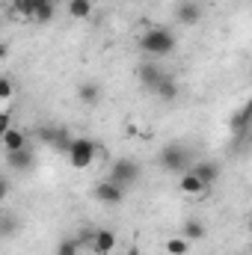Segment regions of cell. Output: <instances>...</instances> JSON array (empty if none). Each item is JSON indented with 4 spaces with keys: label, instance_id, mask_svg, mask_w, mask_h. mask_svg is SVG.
<instances>
[{
    "label": "cell",
    "instance_id": "20",
    "mask_svg": "<svg viewBox=\"0 0 252 255\" xmlns=\"http://www.w3.org/2000/svg\"><path fill=\"white\" fill-rule=\"evenodd\" d=\"M54 9H57V6H54V0H42V3H39V9H36V15H33V18H36V21H39V24H48V21H51V18H54Z\"/></svg>",
    "mask_w": 252,
    "mask_h": 255
},
{
    "label": "cell",
    "instance_id": "26",
    "mask_svg": "<svg viewBox=\"0 0 252 255\" xmlns=\"http://www.w3.org/2000/svg\"><path fill=\"white\" fill-rule=\"evenodd\" d=\"M250 232H252V220H250Z\"/></svg>",
    "mask_w": 252,
    "mask_h": 255
},
{
    "label": "cell",
    "instance_id": "12",
    "mask_svg": "<svg viewBox=\"0 0 252 255\" xmlns=\"http://www.w3.org/2000/svg\"><path fill=\"white\" fill-rule=\"evenodd\" d=\"M175 18H178V24L193 27V24H199V18H202V6H199V3H181L178 12H175Z\"/></svg>",
    "mask_w": 252,
    "mask_h": 255
},
{
    "label": "cell",
    "instance_id": "15",
    "mask_svg": "<svg viewBox=\"0 0 252 255\" xmlns=\"http://www.w3.org/2000/svg\"><path fill=\"white\" fill-rule=\"evenodd\" d=\"M154 92L169 104V101H175V98H178V80H175L172 74H163V80H160V86H157Z\"/></svg>",
    "mask_w": 252,
    "mask_h": 255
},
{
    "label": "cell",
    "instance_id": "19",
    "mask_svg": "<svg viewBox=\"0 0 252 255\" xmlns=\"http://www.w3.org/2000/svg\"><path fill=\"white\" fill-rule=\"evenodd\" d=\"M39 3H42V0H12V9H15L18 15L33 18V15H36V9H39Z\"/></svg>",
    "mask_w": 252,
    "mask_h": 255
},
{
    "label": "cell",
    "instance_id": "21",
    "mask_svg": "<svg viewBox=\"0 0 252 255\" xmlns=\"http://www.w3.org/2000/svg\"><path fill=\"white\" fill-rule=\"evenodd\" d=\"M77 241L74 238H65V241H60V247H57V255H77Z\"/></svg>",
    "mask_w": 252,
    "mask_h": 255
},
{
    "label": "cell",
    "instance_id": "6",
    "mask_svg": "<svg viewBox=\"0 0 252 255\" xmlns=\"http://www.w3.org/2000/svg\"><path fill=\"white\" fill-rule=\"evenodd\" d=\"M163 68L160 65H154V63H142L139 65V71H136V77H139V83H142V89H157L160 86V80H163Z\"/></svg>",
    "mask_w": 252,
    "mask_h": 255
},
{
    "label": "cell",
    "instance_id": "2",
    "mask_svg": "<svg viewBox=\"0 0 252 255\" xmlns=\"http://www.w3.org/2000/svg\"><path fill=\"white\" fill-rule=\"evenodd\" d=\"M157 163H160L166 172H181V175H184V172L190 169V148L178 145V142H172V145H166V148L160 151Z\"/></svg>",
    "mask_w": 252,
    "mask_h": 255
},
{
    "label": "cell",
    "instance_id": "18",
    "mask_svg": "<svg viewBox=\"0 0 252 255\" xmlns=\"http://www.w3.org/2000/svg\"><path fill=\"white\" fill-rule=\"evenodd\" d=\"M166 253L169 255H187L190 253V241L181 235V238H169L166 241Z\"/></svg>",
    "mask_w": 252,
    "mask_h": 255
},
{
    "label": "cell",
    "instance_id": "28",
    "mask_svg": "<svg viewBox=\"0 0 252 255\" xmlns=\"http://www.w3.org/2000/svg\"><path fill=\"white\" fill-rule=\"evenodd\" d=\"M250 253H252V250H250Z\"/></svg>",
    "mask_w": 252,
    "mask_h": 255
},
{
    "label": "cell",
    "instance_id": "27",
    "mask_svg": "<svg viewBox=\"0 0 252 255\" xmlns=\"http://www.w3.org/2000/svg\"><path fill=\"white\" fill-rule=\"evenodd\" d=\"M92 3H98V0H92Z\"/></svg>",
    "mask_w": 252,
    "mask_h": 255
},
{
    "label": "cell",
    "instance_id": "8",
    "mask_svg": "<svg viewBox=\"0 0 252 255\" xmlns=\"http://www.w3.org/2000/svg\"><path fill=\"white\" fill-rule=\"evenodd\" d=\"M42 139L48 145H54L57 151H68V145H71V136L65 128H42Z\"/></svg>",
    "mask_w": 252,
    "mask_h": 255
},
{
    "label": "cell",
    "instance_id": "7",
    "mask_svg": "<svg viewBox=\"0 0 252 255\" xmlns=\"http://www.w3.org/2000/svg\"><path fill=\"white\" fill-rule=\"evenodd\" d=\"M190 172H196V175L202 178L205 187H214L217 178H220V163H214V160H202V163H193Z\"/></svg>",
    "mask_w": 252,
    "mask_h": 255
},
{
    "label": "cell",
    "instance_id": "9",
    "mask_svg": "<svg viewBox=\"0 0 252 255\" xmlns=\"http://www.w3.org/2000/svg\"><path fill=\"white\" fill-rule=\"evenodd\" d=\"M113 247H116V235H113L110 229H98V232L92 235V253L95 255H110Z\"/></svg>",
    "mask_w": 252,
    "mask_h": 255
},
{
    "label": "cell",
    "instance_id": "3",
    "mask_svg": "<svg viewBox=\"0 0 252 255\" xmlns=\"http://www.w3.org/2000/svg\"><path fill=\"white\" fill-rule=\"evenodd\" d=\"M65 154H68V163H71L74 169H86V166L95 160V142L86 139V136H74Z\"/></svg>",
    "mask_w": 252,
    "mask_h": 255
},
{
    "label": "cell",
    "instance_id": "22",
    "mask_svg": "<svg viewBox=\"0 0 252 255\" xmlns=\"http://www.w3.org/2000/svg\"><path fill=\"white\" fill-rule=\"evenodd\" d=\"M9 98H12V80H9V77H3V80H0V101L6 104Z\"/></svg>",
    "mask_w": 252,
    "mask_h": 255
},
{
    "label": "cell",
    "instance_id": "17",
    "mask_svg": "<svg viewBox=\"0 0 252 255\" xmlns=\"http://www.w3.org/2000/svg\"><path fill=\"white\" fill-rule=\"evenodd\" d=\"M92 9H95L92 0H68V15L71 18H89Z\"/></svg>",
    "mask_w": 252,
    "mask_h": 255
},
{
    "label": "cell",
    "instance_id": "4",
    "mask_svg": "<svg viewBox=\"0 0 252 255\" xmlns=\"http://www.w3.org/2000/svg\"><path fill=\"white\" fill-rule=\"evenodd\" d=\"M110 181H116V184H122V187H127V184H133L136 178H139V166L133 163V160H127V157H119L113 166H110V175H107Z\"/></svg>",
    "mask_w": 252,
    "mask_h": 255
},
{
    "label": "cell",
    "instance_id": "13",
    "mask_svg": "<svg viewBox=\"0 0 252 255\" xmlns=\"http://www.w3.org/2000/svg\"><path fill=\"white\" fill-rule=\"evenodd\" d=\"M3 148H6V151H21V148H27V133H24L21 128H9V130L3 133Z\"/></svg>",
    "mask_w": 252,
    "mask_h": 255
},
{
    "label": "cell",
    "instance_id": "5",
    "mask_svg": "<svg viewBox=\"0 0 252 255\" xmlns=\"http://www.w3.org/2000/svg\"><path fill=\"white\" fill-rule=\"evenodd\" d=\"M95 199H98L101 205H107V208H116V205L125 202V187L116 184V181H110V178H104V181L95 187Z\"/></svg>",
    "mask_w": 252,
    "mask_h": 255
},
{
    "label": "cell",
    "instance_id": "24",
    "mask_svg": "<svg viewBox=\"0 0 252 255\" xmlns=\"http://www.w3.org/2000/svg\"><path fill=\"white\" fill-rule=\"evenodd\" d=\"M9 128H12V119H9V110H3V116H0V130L6 133Z\"/></svg>",
    "mask_w": 252,
    "mask_h": 255
},
{
    "label": "cell",
    "instance_id": "14",
    "mask_svg": "<svg viewBox=\"0 0 252 255\" xmlns=\"http://www.w3.org/2000/svg\"><path fill=\"white\" fill-rule=\"evenodd\" d=\"M178 187H181V193H187V196H199V193H205V190H208V187L202 184V178H199L196 172H190V169L184 172V175H181Z\"/></svg>",
    "mask_w": 252,
    "mask_h": 255
},
{
    "label": "cell",
    "instance_id": "23",
    "mask_svg": "<svg viewBox=\"0 0 252 255\" xmlns=\"http://www.w3.org/2000/svg\"><path fill=\"white\" fill-rule=\"evenodd\" d=\"M15 232V223H12V217H3V238H9Z\"/></svg>",
    "mask_w": 252,
    "mask_h": 255
},
{
    "label": "cell",
    "instance_id": "11",
    "mask_svg": "<svg viewBox=\"0 0 252 255\" xmlns=\"http://www.w3.org/2000/svg\"><path fill=\"white\" fill-rule=\"evenodd\" d=\"M77 95H80L83 104L95 107V104L101 101V83H95V80H83V83L77 86Z\"/></svg>",
    "mask_w": 252,
    "mask_h": 255
},
{
    "label": "cell",
    "instance_id": "16",
    "mask_svg": "<svg viewBox=\"0 0 252 255\" xmlns=\"http://www.w3.org/2000/svg\"><path fill=\"white\" fill-rule=\"evenodd\" d=\"M181 235L193 244V241H202V238L208 235V229H205V223H202V220H187V223L181 226Z\"/></svg>",
    "mask_w": 252,
    "mask_h": 255
},
{
    "label": "cell",
    "instance_id": "25",
    "mask_svg": "<svg viewBox=\"0 0 252 255\" xmlns=\"http://www.w3.org/2000/svg\"><path fill=\"white\" fill-rule=\"evenodd\" d=\"M127 255H139V250H136V247H130V250H127Z\"/></svg>",
    "mask_w": 252,
    "mask_h": 255
},
{
    "label": "cell",
    "instance_id": "1",
    "mask_svg": "<svg viewBox=\"0 0 252 255\" xmlns=\"http://www.w3.org/2000/svg\"><path fill=\"white\" fill-rule=\"evenodd\" d=\"M139 48L148 57H166L175 51V33H169L166 27H151L139 36Z\"/></svg>",
    "mask_w": 252,
    "mask_h": 255
},
{
    "label": "cell",
    "instance_id": "10",
    "mask_svg": "<svg viewBox=\"0 0 252 255\" xmlns=\"http://www.w3.org/2000/svg\"><path fill=\"white\" fill-rule=\"evenodd\" d=\"M33 151H30V145L27 148H21V151H6V163H9V169H15V172H27L30 166H33Z\"/></svg>",
    "mask_w": 252,
    "mask_h": 255
}]
</instances>
